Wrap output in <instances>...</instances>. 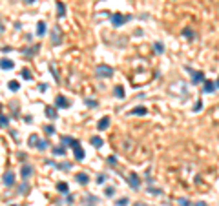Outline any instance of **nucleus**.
<instances>
[{"label":"nucleus","mask_w":219,"mask_h":206,"mask_svg":"<svg viewBox=\"0 0 219 206\" xmlns=\"http://www.w3.org/2000/svg\"><path fill=\"white\" fill-rule=\"evenodd\" d=\"M95 75L100 77V79H108V77L113 75V68H110V66H106V64H99V66L95 68Z\"/></svg>","instance_id":"f257e3e1"},{"label":"nucleus","mask_w":219,"mask_h":206,"mask_svg":"<svg viewBox=\"0 0 219 206\" xmlns=\"http://www.w3.org/2000/svg\"><path fill=\"white\" fill-rule=\"evenodd\" d=\"M130 20H132V15H120V13L112 15V24L115 27H120L122 24H126V22H130Z\"/></svg>","instance_id":"f03ea898"},{"label":"nucleus","mask_w":219,"mask_h":206,"mask_svg":"<svg viewBox=\"0 0 219 206\" xmlns=\"http://www.w3.org/2000/svg\"><path fill=\"white\" fill-rule=\"evenodd\" d=\"M126 181L130 183V186H132L133 190H139V186H141V179H139V175H137V173H133V171H132V173H130V175L126 177Z\"/></svg>","instance_id":"7ed1b4c3"},{"label":"nucleus","mask_w":219,"mask_h":206,"mask_svg":"<svg viewBox=\"0 0 219 206\" xmlns=\"http://www.w3.org/2000/svg\"><path fill=\"white\" fill-rule=\"evenodd\" d=\"M188 71H192L190 68H186ZM206 79H204V73L203 71H192V82L194 84H201V82H204Z\"/></svg>","instance_id":"20e7f679"},{"label":"nucleus","mask_w":219,"mask_h":206,"mask_svg":"<svg viewBox=\"0 0 219 206\" xmlns=\"http://www.w3.org/2000/svg\"><path fill=\"white\" fill-rule=\"evenodd\" d=\"M31 173H33V166H31V164H27V163H26V164L20 166V177H22L24 181H26Z\"/></svg>","instance_id":"39448f33"},{"label":"nucleus","mask_w":219,"mask_h":206,"mask_svg":"<svg viewBox=\"0 0 219 206\" xmlns=\"http://www.w3.org/2000/svg\"><path fill=\"white\" fill-rule=\"evenodd\" d=\"M55 106H57V108H66V109H68L71 104H69V99H66L64 95H57V99H55Z\"/></svg>","instance_id":"423d86ee"},{"label":"nucleus","mask_w":219,"mask_h":206,"mask_svg":"<svg viewBox=\"0 0 219 206\" xmlns=\"http://www.w3.org/2000/svg\"><path fill=\"white\" fill-rule=\"evenodd\" d=\"M62 144H66V146H69V148H77V146H80L79 144V141L77 139H73V137H62Z\"/></svg>","instance_id":"0eeeda50"},{"label":"nucleus","mask_w":219,"mask_h":206,"mask_svg":"<svg viewBox=\"0 0 219 206\" xmlns=\"http://www.w3.org/2000/svg\"><path fill=\"white\" fill-rule=\"evenodd\" d=\"M203 88H204V89H203L204 93H214L217 86H216V82H212V80H204V82H203Z\"/></svg>","instance_id":"6e6552de"},{"label":"nucleus","mask_w":219,"mask_h":206,"mask_svg":"<svg viewBox=\"0 0 219 206\" xmlns=\"http://www.w3.org/2000/svg\"><path fill=\"white\" fill-rule=\"evenodd\" d=\"M110 128V117H102L99 121V124H97V130L99 131H104V130H108Z\"/></svg>","instance_id":"1a4fd4ad"},{"label":"nucleus","mask_w":219,"mask_h":206,"mask_svg":"<svg viewBox=\"0 0 219 206\" xmlns=\"http://www.w3.org/2000/svg\"><path fill=\"white\" fill-rule=\"evenodd\" d=\"M2 181H4V184H6V186H13V184H15V175H13V171H7V173L4 175Z\"/></svg>","instance_id":"9d476101"},{"label":"nucleus","mask_w":219,"mask_h":206,"mask_svg":"<svg viewBox=\"0 0 219 206\" xmlns=\"http://www.w3.org/2000/svg\"><path fill=\"white\" fill-rule=\"evenodd\" d=\"M51 40H53V46H59L60 44V29L59 27H53V31H51Z\"/></svg>","instance_id":"9b49d317"},{"label":"nucleus","mask_w":219,"mask_h":206,"mask_svg":"<svg viewBox=\"0 0 219 206\" xmlns=\"http://www.w3.org/2000/svg\"><path fill=\"white\" fill-rule=\"evenodd\" d=\"M0 68H2V69H13V68H15V62L9 60V59H2V60H0Z\"/></svg>","instance_id":"f8f14e48"},{"label":"nucleus","mask_w":219,"mask_h":206,"mask_svg":"<svg viewBox=\"0 0 219 206\" xmlns=\"http://www.w3.org/2000/svg\"><path fill=\"white\" fill-rule=\"evenodd\" d=\"M48 164L55 166V168H59V170H62V171H68V170H71V163H66V164H57V163H53V161H46Z\"/></svg>","instance_id":"ddd939ff"},{"label":"nucleus","mask_w":219,"mask_h":206,"mask_svg":"<svg viewBox=\"0 0 219 206\" xmlns=\"http://www.w3.org/2000/svg\"><path fill=\"white\" fill-rule=\"evenodd\" d=\"M146 113H148V109L144 106H137V108L130 109V115H146Z\"/></svg>","instance_id":"4468645a"},{"label":"nucleus","mask_w":219,"mask_h":206,"mask_svg":"<svg viewBox=\"0 0 219 206\" xmlns=\"http://www.w3.org/2000/svg\"><path fill=\"white\" fill-rule=\"evenodd\" d=\"M46 115H48V119L55 121V119H57V108H51V106H48V108H46Z\"/></svg>","instance_id":"2eb2a0df"},{"label":"nucleus","mask_w":219,"mask_h":206,"mask_svg":"<svg viewBox=\"0 0 219 206\" xmlns=\"http://www.w3.org/2000/svg\"><path fill=\"white\" fill-rule=\"evenodd\" d=\"M75 179H77V183H79V184H88V183H90V177H88L86 173H77V175H75Z\"/></svg>","instance_id":"dca6fc26"},{"label":"nucleus","mask_w":219,"mask_h":206,"mask_svg":"<svg viewBox=\"0 0 219 206\" xmlns=\"http://www.w3.org/2000/svg\"><path fill=\"white\" fill-rule=\"evenodd\" d=\"M37 35H39V37H44V35H46V22L44 20H40L39 24H37Z\"/></svg>","instance_id":"f3484780"},{"label":"nucleus","mask_w":219,"mask_h":206,"mask_svg":"<svg viewBox=\"0 0 219 206\" xmlns=\"http://www.w3.org/2000/svg\"><path fill=\"white\" fill-rule=\"evenodd\" d=\"M90 142H91V144L95 146V148H100V146L104 144V141H102V139H100L99 135H93V137H91V139H90Z\"/></svg>","instance_id":"a211bd4d"},{"label":"nucleus","mask_w":219,"mask_h":206,"mask_svg":"<svg viewBox=\"0 0 219 206\" xmlns=\"http://www.w3.org/2000/svg\"><path fill=\"white\" fill-rule=\"evenodd\" d=\"M57 190H59L60 193H64V195L69 193V186H68V183H59V184H57Z\"/></svg>","instance_id":"6ab92c4d"},{"label":"nucleus","mask_w":219,"mask_h":206,"mask_svg":"<svg viewBox=\"0 0 219 206\" xmlns=\"http://www.w3.org/2000/svg\"><path fill=\"white\" fill-rule=\"evenodd\" d=\"M113 95H115L117 99H124V88H122V86H115V88H113Z\"/></svg>","instance_id":"aec40b11"},{"label":"nucleus","mask_w":219,"mask_h":206,"mask_svg":"<svg viewBox=\"0 0 219 206\" xmlns=\"http://www.w3.org/2000/svg\"><path fill=\"white\" fill-rule=\"evenodd\" d=\"M154 51H155L157 55H162V53H164V44H162V42H155V44H154Z\"/></svg>","instance_id":"412c9836"},{"label":"nucleus","mask_w":219,"mask_h":206,"mask_svg":"<svg viewBox=\"0 0 219 206\" xmlns=\"http://www.w3.org/2000/svg\"><path fill=\"white\" fill-rule=\"evenodd\" d=\"M73 151H75V159H77V161H82V159H84V155H86V153H84V150H82L80 146H77Z\"/></svg>","instance_id":"4be33fe9"},{"label":"nucleus","mask_w":219,"mask_h":206,"mask_svg":"<svg viewBox=\"0 0 219 206\" xmlns=\"http://www.w3.org/2000/svg\"><path fill=\"white\" fill-rule=\"evenodd\" d=\"M57 15H59V19H62L66 15V7H64L62 2H57Z\"/></svg>","instance_id":"5701e85b"},{"label":"nucleus","mask_w":219,"mask_h":206,"mask_svg":"<svg viewBox=\"0 0 219 206\" xmlns=\"http://www.w3.org/2000/svg\"><path fill=\"white\" fill-rule=\"evenodd\" d=\"M183 37H184V39H188V40H192V39L196 37V33H194L190 27H186V29H183Z\"/></svg>","instance_id":"b1692460"},{"label":"nucleus","mask_w":219,"mask_h":206,"mask_svg":"<svg viewBox=\"0 0 219 206\" xmlns=\"http://www.w3.org/2000/svg\"><path fill=\"white\" fill-rule=\"evenodd\" d=\"M51 151H53V155H66V148H62V146L51 148Z\"/></svg>","instance_id":"393cba45"},{"label":"nucleus","mask_w":219,"mask_h":206,"mask_svg":"<svg viewBox=\"0 0 219 206\" xmlns=\"http://www.w3.org/2000/svg\"><path fill=\"white\" fill-rule=\"evenodd\" d=\"M128 204H130V199L128 197H119L115 201V206H128Z\"/></svg>","instance_id":"a878e982"},{"label":"nucleus","mask_w":219,"mask_h":206,"mask_svg":"<svg viewBox=\"0 0 219 206\" xmlns=\"http://www.w3.org/2000/svg\"><path fill=\"white\" fill-rule=\"evenodd\" d=\"M20 75H22V79H24V80H31V79H33V77H31V71H29L27 68H24V69L20 71Z\"/></svg>","instance_id":"bb28decb"},{"label":"nucleus","mask_w":219,"mask_h":206,"mask_svg":"<svg viewBox=\"0 0 219 206\" xmlns=\"http://www.w3.org/2000/svg\"><path fill=\"white\" fill-rule=\"evenodd\" d=\"M39 49H40V46L37 44V46H33L31 49H22V53H26V55H33V53H39Z\"/></svg>","instance_id":"cd10ccee"},{"label":"nucleus","mask_w":219,"mask_h":206,"mask_svg":"<svg viewBox=\"0 0 219 206\" xmlns=\"http://www.w3.org/2000/svg\"><path fill=\"white\" fill-rule=\"evenodd\" d=\"M37 150H40V151L48 150V142H46V141H42V139H39V142H37Z\"/></svg>","instance_id":"c85d7f7f"},{"label":"nucleus","mask_w":219,"mask_h":206,"mask_svg":"<svg viewBox=\"0 0 219 206\" xmlns=\"http://www.w3.org/2000/svg\"><path fill=\"white\" fill-rule=\"evenodd\" d=\"M104 195H106V197H113V195H115V188H113V186H108V188L104 190Z\"/></svg>","instance_id":"c756f323"},{"label":"nucleus","mask_w":219,"mask_h":206,"mask_svg":"<svg viewBox=\"0 0 219 206\" xmlns=\"http://www.w3.org/2000/svg\"><path fill=\"white\" fill-rule=\"evenodd\" d=\"M7 88H9L11 91H17V89L20 88V84H19V80H11V82L7 84Z\"/></svg>","instance_id":"7c9ffc66"},{"label":"nucleus","mask_w":219,"mask_h":206,"mask_svg":"<svg viewBox=\"0 0 219 206\" xmlns=\"http://www.w3.org/2000/svg\"><path fill=\"white\" fill-rule=\"evenodd\" d=\"M86 106H88V108H97V106H99V102H97V101H93V99H86Z\"/></svg>","instance_id":"2f4dec72"},{"label":"nucleus","mask_w":219,"mask_h":206,"mask_svg":"<svg viewBox=\"0 0 219 206\" xmlns=\"http://www.w3.org/2000/svg\"><path fill=\"white\" fill-rule=\"evenodd\" d=\"M148 193H152V195H161L162 190H159V188H152V186H150V188H148Z\"/></svg>","instance_id":"473e14b6"},{"label":"nucleus","mask_w":219,"mask_h":206,"mask_svg":"<svg viewBox=\"0 0 219 206\" xmlns=\"http://www.w3.org/2000/svg\"><path fill=\"white\" fill-rule=\"evenodd\" d=\"M37 142H39V135L33 133V135L29 137V146H37Z\"/></svg>","instance_id":"72a5a7b5"},{"label":"nucleus","mask_w":219,"mask_h":206,"mask_svg":"<svg viewBox=\"0 0 219 206\" xmlns=\"http://www.w3.org/2000/svg\"><path fill=\"white\" fill-rule=\"evenodd\" d=\"M7 124H9V117H6V115H0V126H4V128H6Z\"/></svg>","instance_id":"f704fd0d"},{"label":"nucleus","mask_w":219,"mask_h":206,"mask_svg":"<svg viewBox=\"0 0 219 206\" xmlns=\"http://www.w3.org/2000/svg\"><path fill=\"white\" fill-rule=\"evenodd\" d=\"M49 71H51V75L55 77V80L60 82V79H59V75H57V71H55V66H53V64H49Z\"/></svg>","instance_id":"c9c22d12"},{"label":"nucleus","mask_w":219,"mask_h":206,"mask_svg":"<svg viewBox=\"0 0 219 206\" xmlns=\"http://www.w3.org/2000/svg\"><path fill=\"white\" fill-rule=\"evenodd\" d=\"M44 130H46V133H48V135H53V133H55V126H51V124H48Z\"/></svg>","instance_id":"e433bc0d"},{"label":"nucleus","mask_w":219,"mask_h":206,"mask_svg":"<svg viewBox=\"0 0 219 206\" xmlns=\"http://www.w3.org/2000/svg\"><path fill=\"white\" fill-rule=\"evenodd\" d=\"M27 190H29V186H27V183L20 184V188H19V192H20V193H27Z\"/></svg>","instance_id":"4c0bfd02"},{"label":"nucleus","mask_w":219,"mask_h":206,"mask_svg":"<svg viewBox=\"0 0 219 206\" xmlns=\"http://www.w3.org/2000/svg\"><path fill=\"white\" fill-rule=\"evenodd\" d=\"M108 164H110V166H115V164H117V157H115V155L108 157Z\"/></svg>","instance_id":"58836bf2"},{"label":"nucleus","mask_w":219,"mask_h":206,"mask_svg":"<svg viewBox=\"0 0 219 206\" xmlns=\"http://www.w3.org/2000/svg\"><path fill=\"white\" fill-rule=\"evenodd\" d=\"M104 181H106V175H104V173H100L99 177H97V183H99V184H104Z\"/></svg>","instance_id":"ea45409f"},{"label":"nucleus","mask_w":219,"mask_h":206,"mask_svg":"<svg viewBox=\"0 0 219 206\" xmlns=\"http://www.w3.org/2000/svg\"><path fill=\"white\" fill-rule=\"evenodd\" d=\"M201 109H203V102H201V101H197V104L194 106V111H201Z\"/></svg>","instance_id":"a19ab883"},{"label":"nucleus","mask_w":219,"mask_h":206,"mask_svg":"<svg viewBox=\"0 0 219 206\" xmlns=\"http://www.w3.org/2000/svg\"><path fill=\"white\" fill-rule=\"evenodd\" d=\"M179 204H181V206H190V201H188V199H181Z\"/></svg>","instance_id":"79ce46f5"},{"label":"nucleus","mask_w":219,"mask_h":206,"mask_svg":"<svg viewBox=\"0 0 219 206\" xmlns=\"http://www.w3.org/2000/svg\"><path fill=\"white\" fill-rule=\"evenodd\" d=\"M97 201H99V199H97V197H93V195H90V197H88V203H97Z\"/></svg>","instance_id":"37998d69"},{"label":"nucleus","mask_w":219,"mask_h":206,"mask_svg":"<svg viewBox=\"0 0 219 206\" xmlns=\"http://www.w3.org/2000/svg\"><path fill=\"white\" fill-rule=\"evenodd\" d=\"M46 88H48L46 84H40V86H39V91H46Z\"/></svg>","instance_id":"c03bdc74"},{"label":"nucleus","mask_w":219,"mask_h":206,"mask_svg":"<svg viewBox=\"0 0 219 206\" xmlns=\"http://www.w3.org/2000/svg\"><path fill=\"white\" fill-rule=\"evenodd\" d=\"M194 206H206V203H203V201H199V203H196Z\"/></svg>","instance_id":"a18cd8bd"},{"label":"nucleus","mask_w":219,"mask_h":206,"mask_svg":"<svg viewBox=\"0 0 219 206\" xmlns=\"http://www.w3.org/2000/svg\"><path fill=\"white\" fill-rule=\"evenodd\" d=\"M133 206H148V204H144V203H135Z\"/></svg>","instance_id":"49530a36"},{"label":"nucleus","mask_w":219,"mask_h":206,"mask_svg":"<svg viewBox=\"0 0 219 206\" xmlns=\"http://www.w3.org/2000/svg\"><path fill=\"white\" fill-rule=\"evenodd\" d=\"M24 2H26V4H33L35 0H24Z\"/></svg>","instance_id":"de8ad7c7"},{"label":"nucleus","mask_w":219,"mask_h":206,"mask_svg":"<svg viewBox=\"0 0 219 206\" xmlns=\"http://www.w3.org/2000/svg\"><path fill=\"white\" fill-rule=\"evenodd\" d=\"M216 86H219V79H217V82H216Z\"/></svg>","instance_id":"09e8293b"},{"label":"nucleus","mask_w":219,"mask_h":206,"mask_svg":"<svg viewBox=\"0 0 219 206\" xmlns=\"http://www.w3.org/2000/svg\"><path fill=\"white\" fill-rule=\"evenodd\" d=\"M11 206H19V204H11Z\"/></svg>","instance_id":"8fccbe9b"},{"label":"nucleus","mask_w":219,"mask_h":206,"mask_svg":"<svg viewBox=\"0 0 219 206\" xmlns=\"http://www.w3.org/2000/svg\"><path fill=\"white\" fill-rule=\"evenodd\" d=\"M0 109H2V104H0Z\"/></svg>","instance_id":"3c124183"}]
</instances>
